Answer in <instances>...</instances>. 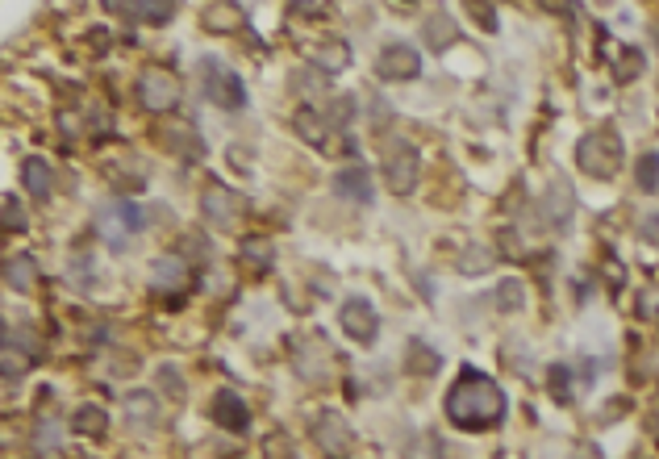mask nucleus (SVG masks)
<instances>
[{
  "label": "nucleus",
  "instance_id": "nucleus-1",
  "mask_svg": "<svg viewBox=\"0 0 659 459\" xmlns=\"http://www.w3.org/2000/svg\"><path fill=\"white\" fill-rule=\"evenodd\" d=\"M447 417L464 430H488L505 417V393L501 384L485 372H459V380L447 393Z\"/></svg>",
  "mask_w": 659,
  "mask_h": 459
},
{
  "label": "nucleus",
  "instance_id": "nucleus-2",
  "mask_svg": "<svg viewBox=\"0 0 659 459\" xmlns=\"http://www.w3.org/2000/svg\"><path fill=\"white\" fill-rule=\"evenodd\" d=\"M576 159H580V167L593 175V180H609V175H617V167H622V143H617L614 130H593L580 138Z\"/></svg>",
  "mask_w": 659,
  "mask_h": 459
},
{
  "label": "nucleus",
  "instance_id": "nucleus-3",
  "mask_svg": "<svg viewBox=\"0 0 659 459\" xmlns=\"http://www.w3.org/2000/svg\"><path fill=\"white\" fill-rule=\"evenodd\" d=\"M138 230H142V209L134 205V201L118 197V201H105V205L97 209V234L113 247V251H121Z\"/></svg>",
  "mask_w": 659,
  "mask_h": 459
},
{
  "label": "nucleus",
  "instance_id": "nucleus-4",
  "mask_svg": "<svg viewBox=\"0 0 659 459\" xmlns=\"http://www.w3.org/2000/svg\"><path fill=\"white\" fill-rule=\"evenodd\" d=\"M418 175H422V155L418 146L405 143V138H392L384 146V184L397 192V197H410L418 188Z\"/></svg>",
  "mask_w": 659,
  "mask_h": 459
},
{
  "label": "nucleus",
  "instance_id": "nucleus-5",
  "mask_svg": "<svg viewBox=\"0 0 659 459\" xmlns=\"http://www.w3.org/2000/svg\"><path fill=\"white\" fill-rule=\"evenodd\" d=\"M201 84H205L209 100L217 109H242L247 105V88L221 59H201Z\"/></svg>",
  "mask_w": 659,
  "mask_h": 459
},
{
  "label": "nucleus",
  "instance_id": "nucleus-6",
  "mask_svg": "<svg viewBox=\"0 0 659 459\" xmlns=\"http://www.w3.org/2000/svg\"><path fill=\"white\" fill-rule=\"evenodd\" d=\"M138 100L151 113H172L180 105V80L172 67H146L138 76Z\"/></svg>",
  "mask_w": 659,
  "mask_h": 459
},
{
  "label": "nucleus",
  "instance_id": "nucleus-7",
  "mask_svg": "<svg viewBox=\"0 0 659 459\" xmlns=\"http://www.w3.org/2000/svg\"><path fill=\"white\" fill-rule=\"evenodd\" d=\"M314 443L325 451V459H351V451H355V430L343 422V414H322L314 426Z\"/></svg>",
  "mask_w": 659,
  "mask_h": 459
},
{
  "label": "nucleus",
  "instance_id": "nucleus-8",
  "mask_svg": "<svg viewBox=\"0 0 659 459\" xmlns=\"http://www.w3.org/2000/svg\"><path fill=\"white\" fill-rule=\"evenodd\" d=\"M343 330H346V339H355V342H372L380 334V317L376 309H372V301H363V296H351L343 305Z\"/></svg>",
  "mask_w": 659,
  "mask_h": 459
},
{
  "label": "nucleus",
  "instance_id": "nucleus-9",
  "mask_svg": "<svg viewBox=\"0 0 659 459\" xmlns=\"http://www.w3.org/2000/svg\"><path fill=\"white\" fill-rule=\"evenodd\" d=\"M376 71L384 80H413L418 71H422V59H418V51L405 42H389L384 51H380L376 59Z\"/></svg>",
  "mask_w": 659,
  "mask_h": 459
},
{
  "label": "nucleus",
  "instance_id": "nucleus-10",
  "mask_svg": "<svg viewBox=\"0 0 659 459\" xmlns=\"http://www.w3.org/2000/svg\"><path fill=\"white\" fill-rule=\"evenodd\" d=\"M201 213H205L213 226H234V221L247 213V201L238 197V192H230V188H205Z\"/></svg>",
  "mask_w": 659,
  "mask_h": 459
},
{
  "label": "nucleus",
  "instance_id": "nucleus-11",
  "mask_svg": "<svg viewBox=\"0 0 659 459\" xmlns=\"http://www.w3.org/2000/svg\"><path fill=\"white\" fill-rule=\"evenodd\" d=\"M213 417L221 422V426H230V430H247L250 426V409H247V401H242L234 389H221V393H217Z\"/></svg>",
  "mask_w": 659,
  "mask_h": 459
},
{
  "label": "nucleus",
  "instance_id": "nucleus-12",
  "mask_svg": "<svg viewBox=\"0 0 659 459\" xmlns=\"http://www.w3.org/2000/svg\"><path fill=\"white\" fill-rule=\"evenodd\" d=\"M334 192L346 201H359V205H368L372 201V175L368 167H346V172L334 175Z\"/></svg>",
  "mask_w": 659,
  "mask_h": 459
},
{
  "label": "nucleus",
  "instance_id": "nucleus-13",
  "mask_svg": "<svg viewBox=\"0 0 659 459\" xmlns=\"http://www.w3.org/2000/svg\"><path fill=\"white\" fill-rule=\"evenodd\" d=\"M5 285H9L13 293L33 288L38 285V263H33L30 255H9V259H5Z\"/></svg>",
  "mask_w": 659,
  "mask_h": 459
},
{
  "label": "nucleus",
  "instance_id": "nucleus-14",
  "mask_svg": "<svg viewBox=\"0 0 659 459\" xmlns=\"http://www.w3.org/2000/svg\"><path fill=\"white\" fill-rule=\"evenodd\" d=\"M426 30V46H430V51H447V46L455 42V38H459V25L451 22V13H430V22L422 25Z\"/></svg>",
  "mask_w": 659,
  "mask_h": 459
},
{
  "label": "nucleus",
  "instance_id": "nucleus-15",
  "mask_svg": "<svg viewBox=\"0 0 659 459\" xmlns=\"http://www.w3.org/2000/svg\"><path fill=\"white\" fill-rule=\"evenodd\" d=\"M22 175H25V188H30L33 197H51V188H54V172H51V164L46 159H25V167H22Z\"/></svg>",
  "mask_w": 659,
  "mask_h": 459
},
{
  "label": "nucleus",
  "instance_id": "nucleus-16",
  "mask_svg": "<svg viewBox=\"0 0 659 459\" xmlns=\"http://www.w3.org/2000/svg\"><path fill=\"white\" fill-rule=\"evenodd\" d=\"M126 417L130 422H138V426H151L155 417H159V401H155L151 393H126Z\"/></svg>",
  "mask_w": 659,
  "mask_h": 459
},
{
  "label": "nucleus",
  "instance_id": "nucleus-17",
  "mask_svg": "<svg viewBox=\"0 0 659 459\" xmlns=\"http://www.w3.org/2000/svg\"><path fill=\"white\" fill-rule=\"evenodd\" d=\"M71 426L80 430V435H105V426H108V409L105 405H80L76 409V417H71Z\"/></svg>",
  "mask_w": 659,
  "mask_h": 459
},
{
  "label": "nucleus",
  "instance_id": "nucleus-18",
  "mask_svg": "<svg viewBox=\"0 0 659 459\" xmlns=\"http://www.w3.org/2000/svg\"><path fill=\"white\" fill-rule=\"evenodd\" d=\"M184 259H175V255H163V259H155V267H151V280L159 288H180L184 285Z\"/></svg>",
  "mask_w": 659,
  "mask_h": 459
},
{
  "label": "nucleus",
  "instance_id": "nucleus-19",
  "mask_svg": "<svg viewBox=\"0 0 659 459\" xmlns=\"http://www.w3.org/2000/svg\"><path fill=\"white\" fill-rule=\"evenodd\" d=\"M292 126H297V134H301L305 143L325 146V121L317 117L314 109H297V113H292Z\"/></svg>",
  "mask_w": 659,
  "mask_h": 459
},
{
  "label": "nucleus",
  "instance_id": "nucleus-20",
  "mask_svg": "<svg viewBox=\"0 0 659 459\" xmlns=\"http://www.w3.org/2000/svg\"><path fill=\"white\" fill-rule=\"evenodd\" d=\"M346 63H351V46L346 42H325L322 51H317V67L322 71H330V76H338V71H346Z\"/></svg>",
  "mask_w": 659,
  "mask_h": 459
},
{
  "label": "nucleus",
  "instance_id": "nucleus-21",
  "mask_svg": "<svg viewBox=\"0 0 659 459\" xmlns=\"http://www.w3.org/2000/svg\"><path fill=\"white\" fill-rule=\"evenodd\" d=\"M113 9L138 17V22H172L175 17V5H113Z\"/></svg>",
  "mask_w": 659,
  "mask_h": 459
},
{
  "label": "nucleus",
  "instance_id": "nucleus-22",
  "mask_svg": "<svg viewBox=\"0 0 659 459\" xmlns=\"http://www.w3.org/2000/svg\"><path fill=\"white\" fill-rule=\"evenodd\" d=\"M242 259H247L250 267L268 272L271 259H276V251H271V242H268V239H247V242H242Z\"/></svg>",
  "mask_w": 659,
  "mask_h": 459
},
{
  "label": "nucleus",
  "instance_id": "nucleus-23",
  "mask_svg": "<svg viewBox=\"0 0 659 459\" xmlns=\"http://www.w3.org/2000/svg\"><path fill=\"white\" fill-rule=\"evenodd\" d=\"M205 25L213 33L234 30V25H238V5H209V9H205Z\"/></svg>",
  "mask_w": 659,
  "mask_h": 459
},
{
  "label": "nucleus",
  "instance_id": "nucleus-24",
  "mask_svg": "<svg viewBox=\"0 0 659 459\" xmlns=\"http://www.w3.org/2000/svg\"><path fill=\"white\" fill-rule=\"evenodd\" d=\"M0 360H5V376H17V372H30L33 355H30V351H22V347H9V342H5Z\"/></svg>",
  "mask_w": 659,
  "mask_h": 459
},
{
  "label": "nucleus",
  "instance_id": "nucleus-25",
  "mask_svg": "<svg viewBox=\"0 0 659 459\" xmlns=\"http://www.w3.org/2000/svg\"><path fill=\"white\" fill-rule=\"evenodd\" d=\"M410 355H413V360H410V372H426V376L438 372V355H434L430 347H418V342H413Z\"/></svg>",
  "mask_w": 659,
  "mask_h": 459
},
{
  "label": "nucleus",
  "instance_id": "nucleus-26",
  "mask_svg": "<svg viewBox=\"0 0 659 459\" xmlns=\"http://www.w3.org/2000/svg\"><path fill=\"white\" fill-rule=\"evenodd\" d=\"M5 230H25V209L22 201H17V192H5Z\"/></svg>",
  "mask_w": 659,
  "mask_h": 459
},
{
  "label": "nucleus",
  "instance_id": "nucleus-27",
  "mask_svg": "<svg viewBox=\"0 0 659 459\" xmlns=\"http://www.w3.org/2000/svg\"><path fill=\"white\" fill-rule=\"evenodd\" d=\"M638 184L659 188V155H643V159H638Z\"/></svg>",
  "mask_w": 659,
  "mask_h": 459
},
{
  "label": "nucleus",
  "instance_id": "nucleus-28",
  "mask_svg": "<svg viewBox=\"0 0 659 459\" xmlns=\"http://www.w3.org/2000/svg\"><path fill=\"white\" fill-rule=\"evenodd\" d=\"M497 305L501 309H518L522 305V285L518 280H501L497 285Z\"/></svg>",
  "mask_w": 659,
  "mask_h": 459
},
{
  "label": "nucleus",
  "instance_id": "nucleus-29",
  "mask_svg": "<svg viewBox=\"0 0 659 459\" xmlns=\"http://www.w3.org/2000/svg\"><path fill=\"white\" fill-rule=\"evenodd\" d=\"M263 451H268L271 459H297V451H292V438H288V435H271L268 443H263Z\"/></svg>",
  "mask_w": 659,
  "mask_h": 459
},
{
  "label": "nucleus",
  "instance_id": "nucleus-30",
  "mask_svg": "<svg viewBox=\"0 0 659 459\" xmlns=\"http://www.w3.org/2000/svg\"><path fill=\"white\" fill-rule=\"evenodd\" d=\"M5 342H9V347H22V351H30V355H38V339H33L30 330H25V334H22V330H17V326H9V330H5Z\"/></svg>",
  "mask_w": 659,
  "mask_h": 459
},
{
  "label": "nucleus",
  "instance_id": "nucleus-31",
  "mask_svg": "<svg viewBox=\"0 0 659 459\" xmlns=\"http://www.w3.org/2000/svg\"><path fill=\"white\" fill-rule=\"evenodd\" d=\"M551 397L555 401H568V397H572L568 393V372H563V368H555L551 372Z\"/></svg>",
  "mask_w": 659,
  "mask_h": 459
},
{
  "label": "nucleus",
  "instance_id": "nucleus-32",
  "mask_svg": "<svg viewBox=\"0 0 659 459\" xmlns=\"http://www.w3.org/2000/svg\"><path fill=\"white\" fill-rule=\"evenodd\" d=\"M467 13H472V17H480V22H485V30H497V9H488V5H467Z\"/></svg>",
  "mask_w": 659,
  "mask_h": 459
},
{
  "label": "nucleus",
  "instance_id": "nucleus-33",
  "mask_svg": "<svg viewBox=\"0 0 659 459\" xmlns=\"http://www.w3.org/2000/svg\"><path fill=\"white\" fill-rule=\"evenodd\" d=\"M643 239L659 247V213H647V218H643Z\"/></svg>",
  "mask_w": 659,
  "mask_h": 459
},
{
  "label": "nucleus",
  "instance_id": "nucleus-34",
  "mask_svg": "<svg viewBox=\"0 0 659 459\" xmlns=\"http://www.w3.org/2000/svg\"><path fill=\"white\" fill-rule=\"evenodd\" d=\"M54 443H59V438H54V430H51V426H42V430H38V447H42V451H51Z\"/></svg>",
  "mask_w": 659,
  "mask_h": 459
}]
</instances>
